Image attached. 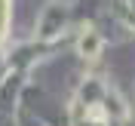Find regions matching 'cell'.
I'll use <instances>...</instances> for the list:
<instances>
[{
    "mask_svg": "<svg viewBox=\"0 0 135 126\" xmlns=\"http://www.w3.org/2000/svg\"><path fill=\"white\" fill-rule=\"evenodd\" d=\"M77 46H80V52H83L86 59H95V55H98V46H101V37L92 28H86V31L80 34V43H77Z\"/></svg>",
    "mask_w": 135,
    "mask_h": 126,
    "instance_id": "cell-1",
    "label": "cell"
},
{
    "mask_svg": "<svg viewBox=\"0 0 135 126\" xmlns=\"http://www.w3.org/2000/svg\"><path fill=\"white\" fill-rule=\"evenodd\" d=\"M3 22H6V0H0V34H3Z\"/></svg>",
    "mask_w": 135,
    "mask_h": 126,
    "instance_id": "cell-2",
    "label": "cell"
}]
</instances>
